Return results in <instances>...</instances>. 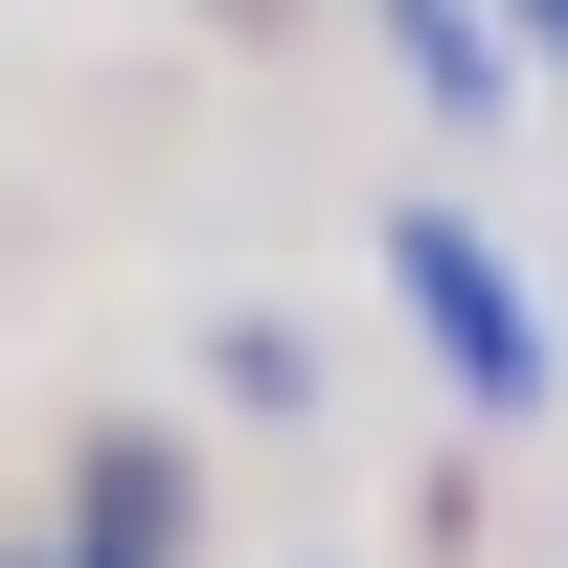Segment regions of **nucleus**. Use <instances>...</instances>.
<instances>
[{
  "label": "nucleus",
  "mask_w": 568,
  "mask_h": 568,
  "mask_svg": "<svg viewBox=\"0 0 568 568\" xmlns=\"http://www.w3.org/2000/svg\"><path fill=\"white\" fill-rule=\"evenodd\" d=\"M387 296L455 342V387H478V409H546V342H524V296H500V251H478V227H433V205H409V227H387Z\"/></svg>",
  "instance_id": "obj_1"
},
{
  "label": "nucleus",
  "mask_w": 568,
  "mask_h": 568,
  "mask_svg": "<svg viewBox=\"0 0 568 568\" xmlns=\"http://www.w3.org/2000/svg\"><path fill=\"white\" fill-rule=\"evenodd\" d=\"M387 23H409V69H433V91H500V45L455 23V0H387Z\"/></svg>",
  "instance_id": "obj_2"
},
{
  "label": "nucleus",
  "mask_w": 568,
  "mask_h": 568,
  "mask_svg": "<svg viewBox=\"0 0 568 568\" xmlns=\"http://www.w3.org/2000/svg\"><path fill=\"white\" fill-rule=\"evenodd\" d=\"M114 568H136V546H114Z\"/></svg>",
  "instance_id": "obj_3"
}]
</instances>
